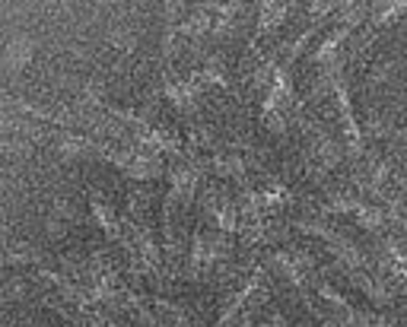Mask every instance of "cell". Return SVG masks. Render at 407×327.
Wrapping results in <instances>:
<instances>
[{
    "label": "cell",
    "instance_id": "obj_1",
    "mask_svg": "<svg viewBox=\"0 0 407 327\" xmlns=\"http://www.w3.org/2000/svg\"><path fill=\"white\" fill-rule=\"evenodd\" d=\"M32 58V42L26 35H16L7 42V48H3V64H7L10 70H19L26 67Z\"/></svg>",
    "mask_w": 407,
    "mask_h": 327
}]
</instances>
